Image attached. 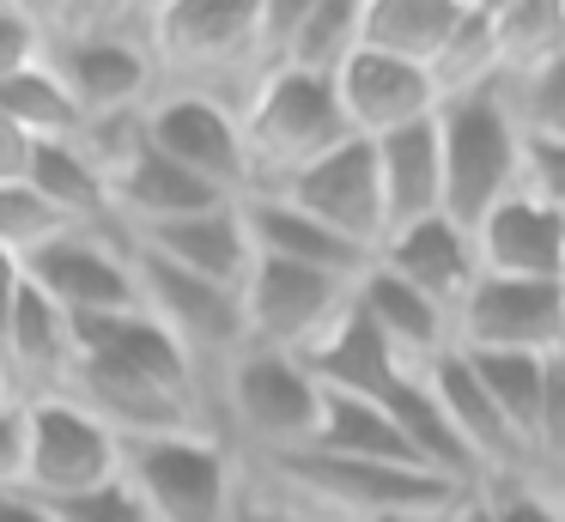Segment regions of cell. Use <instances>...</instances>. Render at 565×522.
Returning a JSON list of instances; mask_svg holds the SVG:
<instances>
[{
	"instance_id": "cell-36",
	"label": "cell",
	"mask_w": 565,
	"mask_h": 522,
	"mask_svg": "<svg viewBox=\"0 0 565 522\" xmlns=\"http://www.w3.org/2000/svg\"><path fill=\"white\" fill-rule=\"evenodd\" d=\"M55 522H147V510H140V498L128 492L122 480L98 486V492L86 498H67V504H50Z\"/></svg>"
},
{
	"instance_id": "cell-2",
	"label": "cell",
	"mask_w": 565,
	"mask_h": 522,
	"mask_svg": "<svg viewBox=\"0 0 565 522\" xmlns=\"http://www.w3.org/2000/svg\"><path fill=\"white\" fill-rule=\"evenodd\" d=\"M244 473L268 492L292 498L298 510L322 522H383V516H426L462 498L456 486L431 480L419 468H390V461H353L329 449H280V456H237Z\"/></svg>"
},
{
	"instance_id": "cell-13",
	"label": "cell",
	"mask_w": 565,
	"mask_h": 522,
	"mask_svg": "<svg viewBox=\"0 0 565 522\" xmlns=\"http://www.w3.org/2000/svg\"><path fill=\"white\" fill-rule=\"evenodd\" d=\"M456 347L480 352V359H499V352L553 359V352H565V286L480 274L456 310Z\"/></svg>"
},
{
	"instance_id": "cell-15",
	"label": "cell",
	"mask_w": 565,
	"mask_h": 522,
	"mask_svg": "<svg viewBox=\"0 0 565 522\" xmlns=\"http://www.w3.org/2000/svg\"><path fill=\"white\" fill-rule=\"evenodd\" d=\"M334 97H341V116L359 140H383L395 128H414V121L438 116V79L414 61L377 55V49H359L341 73H334Z\"/></svg>"
},
{
	"instance_id": "cell-29",
	"label": "cell",
	"mask_w": 565,
	"mask_h": 522,
	"mask_svg": "<svg viewBox=\"0 0 565 522\" xmlns=\"http://www.w3.org/2000/svg\"><path fill=\"white\" fill-rule=\"evenodd\" d=\"M480 371V383H487L492 407H499V419L511 425L516 449L529 456V473H535V432H541V388H547V359H516V352H499V359H480V352H468Z\"/></svg>"
},
{
	"instance_id": "cell-24",
	"label": "cell",
	"mask_w": 565,
	"mask_h": 522,
	"mask_svg": "<svg viewBox=\"0 0 565 522\" xmlns=\"http://www.w3.org/2000/svg\"><path fill=\"white\" fill-rule=\"evenodd\" d=\"M462 12L468 0H365V49L431 73L438 55L450 49Z\"/></svg>"
},
{
	"instance_id": "cell-27",
	"label": "cell",
	"mask_w": 565,
	"mask_h": 522,
	"mask_svg": "<svg viewBox=\"0 0 565 522\" xmlns=\"http://www.w3.org/2000/svg\"><path fill=\"white\" fill-rule=\"evenodd\" d=\"M492 49H499V79L547 67L565 55V0H487Z\"/></svg>"
},
{
	"instance_id": "cell-33",
	"label": "cell",
	"mask_w": 565,
	"mask_h": 522,
	"mask_svg": "<svg viewBox=\"0 0 565 522\" xmlns=\"http://www.w3.org/2000/svg\"><path fill=\"white\" fill-rule=\"evenodd\" d=\"M38 61H43V12L0 0V85L31 73Z\"/></svg>"
},
{
	"instance_id": "cell-1",
	"label": "cell",
	"mask_w": 565,
	"mask_h": 522,
	"mask_svg": "<svg viewBox=\"0 0 565 522\" xmlns=\"http://www.w3.org/2000/svg\"><path fill=\"white\" fill-rule=\"evenodd\" d=\"M43 12V67L62 79L79 116L147 109L159 92L152 61V7H38Z\"/></svg>"
},
{
	"instance_id": "cell-40",
	"label": "cell",
	"mask_w": 565,
	"mask_h": 522,
	"mask_svg": "<svg viewBox=\"0 0 565 522\" xmlns=\"http://www.w3.org/2000/svg\"><path fill=\"white\" fill-rule=\"evenodd\" d=\"M31 152H38V140H25L13 121L0 116V182H25L31 177Z\"/></svg>"
},
{
	"instance_id": "cell-4",
	"label": "cell",
	"mask_w": 565,
	"mask_h": 522,
	"mask_svg": "<svg viewBox=\"0 0 565 522\" xmlns=\"http://www.w3.org/2000/svg\"><path fill=\"white\" fill-rule=\"evenodd\" d=\"M438 158H444V213L462 231H475L492 206L523 189V128H516L504 79L462 97H444Z\"/></svg>"
},
{
	"instance_id": "cell-32",
	"label": "cell",
	"mask_w": 565,
	"mask_h": 522,
	"mask_svg": "<svg viewBox=\"0 0 565 522\" xmlns=\"http://www.w3.org/2000/svg\"><path fill=\"white\" fill-rule=\"evenodd\" d=\"M516 109V128L529 140H559L565 146V55H553L547 67L523 73V79H504Z\"/></svg>"
},
{
	"instance_id": "cell-7",
	"label": "cell",
	"mask_w": 565,
	"mask_h": 522,
	"mask_svg": "<svg viewBox=\"0 0 565 522\" xmlns=\"http://www.w3.org/2000/svg\"><path fill=\"white\" fill-rule=\"evenodd\" d=\"M237 121H244V152H249V194L280 189L305 164H317L322 152L353 140L334 79H310V73H292V67L268 73L244 97Z\"/></svg>"
},
{
	"instance_id": "cell-10",
	"label": "cell",
	"mask_w": 565,
	"mask_h": 522,
	"mask_svg": "<svg viewBox=\"0 0 565 522\" xmlns=\"http://www.w3.org/2000/svg\"><path fill=\"white\" fill-rule=\"evenodd\" d=\"M147 146L171 158L177 170L201 177L220 189L225 201L249 194V152H244V121L225 97L183 92V85H159L147 104Z\"/></svg>"
},
{
	"instance_id": "cell-25",
	"label": "cell",
	"mask_w": 565,
	"mask_h": 522,
	"mask_svg": "<svg viewBox=\"0 0 565 522\" xmlns=\"http://www.w3.org/2000/svg\"><path fill=\"white\" fill-rule=\"evenodd\" d=\"M25 182L74 231H116V219H110V182H104V170L92 164L74 140L38 146V152H31V177Z\"/></svg>"
},
{
	"instance_id": "cell-14",
	"label": "cell",
	"mask_w": 565,
	"mask_h": 522,
	"mask_svg": "<svg viewBox=\"0 0 565 522\" xmlns=\"http://www.w3.org/2000/svg\"><path fill=\"white\" fill-rule=\"evenodd\" d=\"M262 194H286L292 206H305L310 219H322L329 231H341L347 243L377 255L390 237V219H383V182H377V152L371 140H341L334 152H322L317 164H305L292 182Z\"/></svg>"
},
{
	"instance_id": "cell-23",
	"label": "cell",
	"mask_w": 565,
	"mask_h": 522,
	"mask_svg": "<svg viewBox=\"0 0 565 522\" xmlns=\"http://www.w3.org/2000/svg\"><path fill=\"white\" fill-rule=\"evenodd\" d=\"M377 152V182H383V219L390 231L419 225V219L444 213V158H438V116L395 128L383 140H371Z\"/></svg>"
},
{
	"instance_id": "cell-16",
	"label": "cell",
	"mask_w": 565,
	"mask_h": 522,
	"mask_svg": "<svg viewBox=\"0 0 565 522\" xmlns=\"http://www.w3.org/2000/svg\"><path fill=\"white\" fill-rule=\"evenodd\" d=\"M475 262L492 279H535V286H565V213L516 189L499 201L475 231Z\"/></svg>"
},
{
	"instance_id": "cell-18",
	"label": "cell",
	"mask_w": 565,
	"mask_h": 522,
	"mask_svg": "<svg viewBox=\"0 0 565 522\" xmlns=\"http://www.w3.org/2000/svg\"><path fill=\"white\" fill-rule=\"evenodd\" d=\"M237 206H244L249 243H256L262 262H292V267H310V274L347 279V286H359V274L377 262L371 249H359L322 219H310L305 206H292L286 194H244Z\"/></svg>"
},
{
	"instance_id": "cell-3",
	"label": "cell",
	"mask_w": 565,
	"mask_h": 522,
	"mask_svg": "<svg viewBox=\"0 0 565 522\" xmlns=\"http://www.w3.org/2000/svg\"><path fill=\"white\" fill-rule=\"evenodd\" d=\"M256 19H262V0H159L152 7L159 85L207 92V97H225L232 109H244V97L268 79L256 49Z\"/></svg>"
},
{
	"instance_id": "cell-22",
	"label": "cell",
	"mask_w": 565,
	"mask_h": 522,
	"mask_svg": "<svg viewBox=\"0 0 565 522\" xmlns=\"http://www.w3.org/2000/svg\"><path fill=\"white\" fill-rule=\"evenodd\" d=\"M298 364L317 376L322 395H359V401H383L407 376V364L390 352V340H383L377 328L353 310V303H347V316Z\"/></svg>"
},
{
	"instance_id": "cell-28",
	"label": "cell",
	"mask_w": 565,
	"mask_h": 522,
	"mask_svg": "<svg viewBox=\"0 0 565 522\" xmlns=\"http://www.w3.org/2000/svg\"><path fill=\"white\" fill-rule=\"evenodd\" d=\"M317 449L329 456H353V461H390V468H419L407 456L395 419L383 413V401H359V395H322V419H317ZM426 473V468H419Z\"/></svg>"
},
{
	"instance_id": "cell-30",
	"label": "cell",
	"mask_w": 565,
	"mask_h": 522,
	"mask_svg": "<svg viewBox=\"0 0 565 522\" xmlns=\"http://www.w3.org/2000/svg\"><path fill=\"white\" fill-rule=\"evenodd\" d=\"M0 116L13 121L25 140H38V146H50V140H74L79 134V104L62 92V79H55L50 67H31V73H19V79H7L0 85Z\"/></svg>"
},
{
	"instance_id": "cell-12",
	"label": "cell",
	"mask_w": 565,
	"mask_h": 522,
	"mask_svg": "<svg viewBox=\"0 0 565 522\" xmlns=\"http://www.w3.org/2000/svg\"><path fill=\"white\" fill-rule=\"evenodd\" d=\"M353 286L329 274H310L292 262H262L244 279V334L262 352H286V359H305L322 334L347 316Z\"/></svg>"
},
{
	"instance_id": "cell-41",
	"label": "cell",
	"mask_w": 565,
	"mask_h": 522,
	"mask_svg": "<svg viewBox=\"0 0 565 522\" xmlns=\"http://www.w3.org/2000/svg\"><path fill=\"white\" fill-rule=\"evenodd\" d=\"M19 298H25V262H13V255L0 249V352H7V334H13Z\"/></svg>"
},
{
	"instance_id": "cell-43",
	"label": "cell",
	"mask_w": 565,
	"mask_h": 522,
	"mask_svg": "<svg viewBox=\"0 0 565 522\" xmlns=\"http://www.w3.org/2000/svg\"><path fill=\"white\" fill-rule=\"evenodd\" d=\"M444 522H499V510H492L487 486H475V492H462L450 510H444Z\"/></svg>"
},
{
	"instance_id": "cell-6",
	"label": "cell",
	"mask_w": 565,
	"mask_h": 522,
	"mask_svg": "<svg viewBox=\"0 0 565 522\" xmlns=\"http://www.w3.org/2000/svg\"><path fill=\"white\" fill-rule=\"evenodd\" d=\"M122 486L147 522H232L244 461L220 432H171L122 444Z\"/></svg>"
},
{
	"instance_id": "cell-9",
	"label": "cell",
	"mask_w": 565,
	"mask_h": 522,
	"mask_svg": "<svg viewBox=\"0 0 565 522\" xmlns=\"http://www.w3.org/2000/svg\"><path fill=\"white\" fill-rule=\"evenodd\" d=\"M135 286H140V316H152V322L195 359V371L207 376V388H213V376L249 347L244 298H237V291L207 286V279L183 274V267L159 262V255H147V249H135Z\"/></svg>"
},
{
	"instance_id": "cell-45",
	"label": "cell",
	"mask_w": 565,
	"mask_h": 522,
	"mask_svg": "<svg viewBox=\"0 0 565 522\" xmlns=\"http://www.w3.org/2000/svg\"><path fill=\"white\" fill-rule=\"evenodd\" d=\"M7 401H13V388H7V371H0V407H7Z\"/></svg>"
},
{
	"instance_id": "cell-17",
	"label": "cell",
	"mask_w": 565,
	"mask_h": 522,
	"mask_svg": "<svg viewBox=\"0 0 565 522\" xmlns=\"http://www.w3.org/2000/svg\"><path fill=\"white\" fill-rule=\"evenodd\" d=\"M426 383H431V395H438V407L450 413L462 449L475 456L480 486H492V480H523V473H529V456L516 449L511 425L499 419V407H492V395H487V383H480L475 359H468L462 347H450L444 359L426 364Z\"/></svg>"
},
{
	"instance_id": "cell-26",
	"label": "cell",
	"mask_w": 565,
	"mask_h": 522,
	"mask_svg": "<svg viewBox=\"0 0 565 522\" xmlns=\"http://www.w3.org/2000/svg\"><path fill=\"white\" fill-rule=\"evenodd\" d=\"M365 49V0H298L286 67L310 79H334Z\"/></svg>"
},
{
	"instance_id": "cell-5",
	"label": "cell",
	"mask_w": 565,
	"mask_h": 522,
	"mask_svg": "<svg viewBox=\"0 0 565 522\" xmlns=\"http://www.w3.org/2000/svg\"><path fill=\"white\" fill-rule=\"evenodd\" d=\"M213 432L237 449V456H280V449H305L322 419V388L286 352L244 347L207 388Z\"/></svg>"
},
{
	"instance_id": "cell-11",
	"label": "cell",
	"mask_w": 565,
	"mask_h": 522,
	"mask_svg": "<svg viewBox=\"0 0 565 522\" xmlns=\"http://www.w3.org/2000/svg\"><path fill=\"white\" fill-rule=\"evenodd\" d=\"M25 279L74 322L98 316H135L140 286H135V243L122 231H67L50 249L25 262Z\"/></svg>"
},
{
	"instance_id": "cell-38",
	"label": "cell",
	"mask_w": 565,
	"mask_h": 522,
	"mask_svg": "<svg viewBox=\"0 0 565 522\" xmlns=\"http://www.w3.org/2000/svg\"><path fill=\"white\" fill-rule=\"evenodd\" d=\"M232 522H322V516H310V510H298L292 498L268 492V486H256V480L244 473V492H237V510H232Z\"/></svg>"
},
{
	"instance_id": "cell-37",
	"label": "cell",
	"mask_w": 565,
	"mask_h": 522,
	"mask_svg": "<svg viewBox=\"0 0 565 522\" xmlns=\"http://www.w3.org/2000/svg\"><path fill=\"white\" fill-rule=\"evenodd\" d=\"M523 189L565 213V146L559 140H529L523 134Z\"/></svg>"
},
{
	"instance_id": "cell-42",
	"label": "cell",
	"mask_w": 565,
	"mask_h": 522,
	"mask_svg": "<svg viewBox=\"0 0 565 522\" xmlns=\"http://www.w3.org/2000/svg\"><path fill=\"white\" fill-rule=\"evenodd\" d=\"M0 522H55V516H50V504H38L31 492L13 486V492H0Z\"/></svg>"
},
{
	"instance_id": "cell-19",
	"label": "cell",
	"mask_w": 565,
	"mask_h": 522,
	"mask_svg": "<svg viewBox=\"0 0 565 522\" xmlns=\"http://www.w3.org/2000/svg\"><path fill=\"white\" fill-rule=\"evenodd\" d=\"M377 267H390L395 279H407L414 291H426L438 310H450V322H456V310H462V298L475 291V279H480L475 237H468L450 213L390 231L383 249H377Z\"/></svg>"
},
{
	"instance_id": "cell-39",
	"label": "cell",
	"mask_w": 565,
	"mask_h": 522,
	"mask_svg": "<svg viewBox=\"0 0 565 522\" xmlns=\"http://www.w3.org/2000/svg\"><path fill=\"white\" fill-rule=\"evenodd\" d=\"M19 456H25V419H19V401L0 407V492L19 486Z\"/></svg>"
},
{
	"instance_id": "cell-20",
	"label": "cell",
	"mask_w": 565,
	"mask_h": 522,
	"mask_svg": "<svg viewBox=\"0 0 565 522\" xmlns=\"http://www.w3.org/2000/svg\"><path fill=\"white\" fill-rule=\"evenodd\" d=\"M135 249L159 255V262L183 267V274L207 279V286H225L244 298V279L256 267V243H249V225H244V206L225 201V206H207L195 219H177V225H159L147 237H128Z\"/></svg>"
},
{
	"instance_id": "cell-31",
	"label": "cell",
	"mask_w": 565,
	"mask_h": 522,
	"mask_svg": "<svg viewBox=\"0 0 565 522\" xmlns=\"http://www.w3.org/2000/svg\"><path fill=\"white\" fill-rule=\"evenodd\" d=\"M67 231L74 225H67L31 182H0V249L13 255V262H31V255L50 249Z\"/></svg>"
},
{
	"instance_id": "cell-8",
	"label": "cell",
	"mask_w": 565,
	"mask_h": 522,
	"mask_svg": "<svg viewBox=\"0 0 565 522\" xmlns=\"http://www.w3.org/2000/svg\"><path fill=\"white\" fill-rule=\"evenodd\" d=\"M19 419H25L19 492H31L38 504H67V498H86L98 486L122 480V444L79 401L67 395L19 401Z\"/></svg>"
},
{
	"instance_id": "cell-34",
	"label": "cell",
	"mask_w": 565,
	"mask_h": 522,
	"mask_svg": "<svg viewBox=\"0 0 565 522\" xmlns=\"http://www.w3.org/2000/svg\"><path fill=\"white\" fill-rule=\"evenodd\" d=\"M565 461V352L547 359V388H541V432H535V480Z\"/></svg>"
},
{
	"instance_id": "cell-21",
	"label": "cell",
	"mask_w": 565,
	"mask_h": 522,
	"mask_svg": "<svg viewBox=\"0 0 565 522\" xmlns=\"http://www.w3.org/2000/svg\"><path fill=\"white\" fill-rule=\"evenodd\" d=\"M353 310L365 316L371 328H377L383 340H390V352L407 364V371H426L431 359H444V352L456 347V322L450 310H438V303L426 298V291H414L407 279H395L390 267L371 262L365 274H359L353 286Z\"/></svg>"
},
{
	"instance_id": "cell-44",
	"label": "cell",
	"mask_w": 565,
	"mask_h": 522,
	"mask_svg": "<svg viewBox=\"0 0 565 522\" xmlns=\"http://www.w3.org/2000/svg\"><path fill=\"white\" fill-rule=\"evenodd\" d=\"M450 504H456V498H450ZM450 504H444V510H450ZM444 510H426V516H383V522H444Z\"/></svg>"
},
{
	"instance_id": "cell-35",
	"label": "cell",
	"mask_w": 565,
	"mask_h": 522,
	"mask_svg": "<svg viewBox=\"0 0 565 522\" xmlns=\"http://www.w3.org/2000/svg\"><path fill=\"white\" fill-rule=\"evenodd\" d=\"M487 498H492V510H499V522H565V504L535 480V473H523V480H492Z\"/></svg>"
}]
</instances>
